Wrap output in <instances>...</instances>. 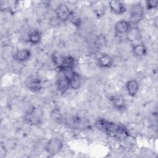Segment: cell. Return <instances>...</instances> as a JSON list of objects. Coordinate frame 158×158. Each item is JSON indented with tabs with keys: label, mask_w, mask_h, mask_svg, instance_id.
<instances>
[{
	"label": "cell",
	"mask_w": 158,
	"mask_h": 158,
	"mask_svg": "<svg viewBox=\"0 0 158 158\" xmlns=\"http://www.w3.org/2000/svg\"><path fill=\"white\" fill-rule=\"evenodd\" d=\"M126 89L128 94L130 96H135L139 89L138 82L135 79L128 80L126 83Z\"/></svg>",
	"instance_id": "13"
},
{
	"label": "cell",
	"mask_w": 158,
	"mask_h": 158,
	"mask_svg": "<svg viewBox=\"0 0 158 158\" xmlns=\"http://www.w3.org/2000/svg\"><path fill=\"white\" fill-rule=\"evenodd\" d=\"M132 52L137 57L141 58L147 54V49L143 43H138L133 45L132 48Z\"/></svg>",
	"instance_id": "16"
},
{
	"label": "cell",
	"mask_w": 158,
	"mask_h": 158,
	"mask_svg": "<svg viewBox=\"0 0 158 158\" xmlns=\"http://www.w3.org/2000/svg\"><path fill=\"white\" fill-rule=\"evenodd\" d=\"M25 86L33 92L40 91L42 88L41 80L35 76H29L25 80Z\"/></svg>",
	"instance_id": "5"
},
{
	"label": "cell",
	"mask_w": 158,
	"mask_h": 158,
	"mask_svg": "<svg viewBox=\"0 0 158 158\" xmlns=\"http://www.w3.org/2000/svg\"><path fill=\"white\" fill-rule=\"evenodd\" d=\"M113 58L109 54H102L98 60V65L102 69H109L113 65Z\"/></svg>",
	"instance_id": "11"
},
{
	"label": "cell",
	"mask_w": 158,
	"mask_h": 158,
	"mask_svg": "<svg viewBox=\"0 0 158 158\" xmlns=\"http://www.w3.org/2000/svg\"><path fill=\"white\" fill-rule=\"evenodd\" d=\"M130 22L131 23H138L144 17V8L140 3L134 4L131 6L130 10Z\"/></svg>",
	"instance_id": "2"
},
{
	"label": "cell",
	"mask_w": 158,
	"mask_h": 158,
	"mask_svg": "<svg viewBox=\"0 0 158 158\" xmlns=\"http://www.w3.org/2000/svg\"><path fill=\"white\" fill-rule=\"evenodd\" d=\"M55 12L58 20L60 22H64L70 19L72 11L70 10L67 5L60 3L56 7Z\"/></svg>",
	"instance_id": "4"
},
{
	"label": "cell",
	"mask_w": 158,
	"mask_h": 158,
	"mask_svg": "<svg viewBox=\"0 0 158 158\" xmlns=\"http://www.w3.org/2000/svg\"><path fill=\"white\" fill-rule=\"evenodd\" d=\"M31 56V52L27 49H20L16 51L14 54V58L15 60L22 62L27 60Z\"/></svg>",
	"instance_id": "12"
},
{
	"label": "cell",
	"mask_w": 158,
	"mask_h": 158,
	"mask_svg": "<svg viewBox=\"0 0 158 158\" xmlns=\"http://www.w3.org/2000/svg\"><path fill=\"white\" fill-rule=\"evenodd\" d=\"M110 101L113 106L118 110H123L126 109V101L122 96H112L110 98Z\"/></svg>",
	"instance_id": "8"
},
{
	"label": "cell",
	"mask_w": 158,
	"mask_h": 158,
	"mask_svg": "<svg viewBox=\"0 0 158 158\" xmlns=\"http://www.w3.org/2000/svg\"><path fill=\"white\" fill-rule=\"evenodd\" d=\"M107 122H108V120H106L104 118H99L96 120V122H94V126L99 130L104 132Z\"/></svg>",
	"instance_id": "19"
},
{
	"label": "cell",
	"mask_w": 158,
	"mask_h": 158,
	"mask_svg": "<svg viewBox=\"0 0 158 158\" xmlns=\"http://www.w3.org/2000/svg\"><path fill=\"white\" fill-rule=\"evenodd\" d=\"M25 120L26 122L30 125H37L40 123V117L35 111V109L28 111L25 115Z\"/></svg>",
	"instance_id": "10"
},
{
	"label": "cell",
	"mask_w": 158,
	"mask_h": 158,
	"mask_svg": "<svg viewBox=\"0 0 158 158\" xmlns=\"http://www.w3.org/2000/svg\"><path fill=\"white\" fill-rule=\"evenodd\" d=\"M109 6L111 11L117 15L122 14L126 11L125 4L120 1H110L109 2Z\"/></svg>",
	"instance_id": "7"
},
{
	"label": "cell",
	"mask_w": 158,
	"mask_h": 158,
	"mask_svg": "<svg viewBox=\"0 0 158 158\" xmlns=\"http://www.w3.org/2000/svg\"><path fill=\"white\" fill-rule=\"evenodd\" d=\"M158 1L156 0H150L146 1V8L148 10H151L154 9L157 6Z\"/></svg>",
	"instance_id": "24"
},
{
	"label": "cell",
	"mask_w": 158,
	"mask_h": 158,
	"mask_svg": "<svg viewBox=\"0 0 158 158\" xmlns=\"http://www.w3.org/2000/svg\"><path fill=\"white\" fill-rule=\"evenodd\" d=\"M69 80L70 88L73 89H77L80 87L81 85V76L76 72L73 71L72 72V75L69 78Z\"/></svg>",
	"instance_id": "14"
},
{
	"label": "cell",
	"mask_w": 158,
	"mask_h": 158,
	"mask_svg": "<svg viewBox=\"0 0 158 158\" xmlns=\"http://www.w3.org/2000/svg\"><path fill=\"white\" fill-rule=\"evenodd\" d=\"M114 28L118 34L127 33L131 28V23L125 20H121L115 23Z\"/></svg>",
	"instance_id": "9"
},
{
	"label": "cell",
	"mask_w": 158,
	"mask_h": 158,
	"mask_svg": "<svg viewBox=\"0 0 158 158\" xmlns=\"http://www.w3.org/2000/svg\"><path fill=\"white\" fill-rule=\"evenodd\" d=\"M104 132L109 136L119 141H122L130 135L127 128L124 127L109 121L107 122Z\"/></svg>",
	"instance_id": "1"
},
{
	"label": "cell",
	"mask_w": 158,
	"mask_h": 158,
	"mask_svg": "<svg viewBox=\"0 0 158 158\" xmlns=\"http://www.w3.org/2000/svg\"><path fill=\"white\" fill-rule=\"evenodd\" d=\"M63 147L62 141L57 138H51L46 144L45 151L50 155L53 156L59 153Z\"/></svg>",
	"instance_id": "3"
},
{
	"label": "cell",
	"mask_w": 158,
	"mask_h": 158,
	"mask_svg": "<svg viewBox=\"0 0 158 158\" xmlns=\"http://www.w3.org/2000/svg\"><path fill=\"white\" fill-rule=\"evenodd\" d=\"M75 63V58L71 56H65L61 64L57 67L59 72H64L67 70H73Z\"/></svg>",
	"instance_id": "6"
},
{
	"label": "cell",
	"mask_w": 158,
	"mask_h": 158,
	"mask_svg": "<svg viewBox=\"0 0 158 158\" xmlns=\"http://www.w3.org/2000/svg\"><path fill=\"white\" fill-rule=\"evenodd\" d=\"M95 44L98 48H101L104 46L106 44V39L105 38L104 36L103 35H99L98 36V38L96 39Z\"/></svg>",
	"instance_id": "22"
},
{
	"label": "cell",
	"mask_w": 158,
	"mask_h": 158,
	"mask_svg": "<svg viewBox=\"0 0 158 158\" xmlns=\"http://www.w3.org/2000/svg\"><path fill=\"white\" fill-rule=\"evenodd\" d=\"M51 116L52 118L56 121L60 122L62 120V115L58 108L54 109L51 113Z\"/></svg>",
	"instance_id": "21"
},
{
	"label": "cell",
	"mask_w": 158,
	"mask_h": 158,
	"mask_svg": "<svg viewBox=\"0 0 158 158\" xmlns=\"http://www.w3.org/2000/svg\"><path fill=\"white\" fill-rule=\"evenodd\" d=\"M57 89L61 93H65L67 89L70 88L69 85V80L68 78L63 74L62 76H60L57 81Z\"/></svg>",
	"instance_id": "15"
},
{
	"label": "cell",
	"mask_w": 158,
	"mask_h": 158,
	"mask_svg": "<svg viewBox=\"0 0 158 158\" xmlns=\"http://www.w3.org/2000/svg\"><path fill=\"white\" fill-rule=\"evenodd\" d=\"M64 57L65 56H64L60 52L58 51H54L52 53L51 60L56 68L61 64Z\"/></svg>",
	"instance_id": "18"
},
{
	"label": "cell",
	"mask_w": 158,
	"mask_h": 158,
	"mask_svg": "<svg viewBox=\"0 0 158 158\" xmlns=\"http://www.w3.org/2000/svg\"><path fill=\"white\" fill-rule=\"evenodd\" d=\"M6 154V148L5 146H3L1 145V149H0V157H4Z\"/></svg>",
	"instance_id": "25"
},
{
	"label": "cell",
	"mask_w": 158,
	"mask_h": 158,
	"mask_svg": "<svg viewBox=\"0 0 158 158\" xmlns=\"http://www.w3.org/2000/svg\"><path fill=\"white\" fill-rule=\"evenodd\" d=\"M139 31L136 28H131L130 29V30L127 33V38L129 40L134 41L138 38L139 37Z\"/></svg>",
	"instance_id": "20"
},
{
	"label": "cell",
	"mask_w": 158,
	"mask_h": 158,
	"mask_svg": "<svg viewBox=\"0 0 158 158\" xmlns=\"http://www.w3.org/2000/svg\"><path fill=\"white\" fill-rule=\"evenodd\" d=\"M70 19L71 20V22L73 23V25H75V26L78 27L80 25V19L79 18V17L76 15L72 11L71 14H70Z\"/></svg>",
	"instance_id": "23"
},
{
	"label": "cell",
	"mask_w": 158,
	"mask_h": 158,
	"mask_svg": "<svg viewBox=\"0 0 158 158\" xmlns=\"http://www.w3.org/2000/svg\"><path fill=\"white\" fill-rule=\"evenodd\" d=\"M41 33L38 30H33L28 34V41L32 44H37L41 40Z\"/></svg>",
	"instance_id": "17"
}]
</instances>
